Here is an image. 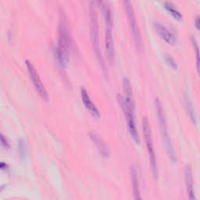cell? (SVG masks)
Returning <instances> with one entry per match:
<instances>
[{"label": "cell", "instance_id": "6da1fadb", "mask_svg": "<svg viewBox=\"0 0 200 200\" xmlns=\"http://www.w3.org/2000/svg\"><path fill=\"white\" fill-rule=\"evenodd\" d=\"M154 104H155L156 111L157 117H158V122H159L160 133H161L162 138H163V141L164 142V145H165L167 153L171 161L176 162V152H175L174 145L172 143V140L170 138V135L169 134V131H168V127L167 124V120H166L165 113H164L162 103L159 99H156L155 101H154Z\"/></svg>", "mask_w": 200, "mask_h": 200}, {"label": "cell", "instance_id": "7a4b0ae2", "mask_svg": "<svg viewBox=\"0 0 200 200\" xmlns=\"http://www.w3.org/2000/svg\"><path fill=\"white\" fill-rule=\"evenodd\" d=\"M71 41L66 17L63 14L59 25L58 59L62 65L67 64L70 58Z\"/></svg>", "mask_w": 200, "mask_h": 200}, {"label": "cell", "instance_id": "3957f363", "mask_svg": "<svg viewBox=\"0 0 200 200\" xmlns=\"http://www.w3.org/2000/svg\"><path fill=\"white\" fill-rule=\"evenodd\" d=\"M142 131H143L145 142L147 151H148L152 172H153V177H154L155 180H157L158 179V167H157L156 157L154 147H153V138H152V133H151V129L150 127H149V123H148V119L146 117H144L142 120Z\"/></svg>", "mask_w": 200, "mask_h": 200}, {"label": "cell", "instance_id": "277c9868", "mask_svg": "<svg viewBox=\"0 0 200 200\" xmlns=\"http://www.w3.org/2000/svg\"><path fill=\"white\" fill-rule=\"evenodd\" d=\"M118 103L121 105V109L123 110L124 115L126 116L127 124V129L129 131L130 135L133 141L136 144H140V137L138 135L137 126L135 123V110L131 108L129 105H127L125 103L124 97L122 95H118Z\"/></svg>", "mask_w": 200, "mask_h": 200}, {"label": "cell", "instance_id": "5b68a950", "mask_svg": "<svg viewBox=\"0 0 200 200\" xmlns=\"http://www.w3.org/2000/svg\"><path fill=\"white\" fill-rule=\"evenodd\" d=\"M90 17H91V39L92 42V46L96 55L99 62L101 63L103 70L105 69L104 63L102 57L101 50L99 47V25H98V17H97L96 9L94 5H91L90 9Z\"/></svg>", "mask_w": 200, "mask_h": 200}, {"label": "cell", "instance_id": "8992f818", "mask_svg": "<svg viewBox=\"0 0 200 200\" xmlns=\"http://www.w3.org/2000/svg\"><path fill=\"white\" fill-rule=\"evenodd\" d=\"M123 3H124L126 14H127V20H128L131 33L133 35L135 43L137 48L140 49L142 46V38H141V34H140L139 28H138V24H137V20H136L131 1V0H123Z\"/></svg>", "mask_w": 200, "mask_h": 200}, {"label": "cell", "instance_id": "52a82bcc", "mask_svg": "<svg viewBox=\"0 0 200 200\" xmlns=\"http://www.w3.org/2000/svg\"><path fill=\"white\" fill-rule=\"evenodd\" d=\"M26 66L31 80L32 81V83L36 91L39 92V95L41 97V99H44L45 101H48L49 100V95H48L47 91L45 88L43 83H42L41 78L39 76V73H37L36 69L34 67V65L29 60H27Z\"/></svg>", "mask_w": 200, "mask_h": 200}, {"label": "cell", "instance_id": "ba28073f", "mask_svg": "<svg viewBox=\"0 0 200 200\" xmlns=\"http://www.w3.org/2000/svg\"><path fill=\"white\" fill-rule=\"evenodd\" d=\"M153 27H154V29H155L156 32L157 33V35H159L160 39L165 41L166 43L170 45H176L177 42V36L167 27L164 26V24L159 23V22H155L153 24Z\"/></svg>", "mask_w": 200, "mask_h": 200}, {"label": "cell", "instance_id": "9c48e42d", "mask_svg": "<svg viewBox=\"0 0 200 200\" xmlns=\"http://www.w3.org/2000/svg\"><path fill=\"white\" fill-rule=\"evenodd\" d=\"M113 27L105 26V49L107 59L110 63L115 60V50H114V41L112 34Z\"/></svg>", "mask_w": 200, "mask_h": 200}, {"label": "cell", "instance_id": "30bf717a", "mask_svg": "<svg viewBox=\"0 0 200 200\" xmlns=\"http://www.w3.org/2000/svg\"><path fill=\"white\" fill-rule=\"evenodd\" d=\"M81 96L82 102H83L84 106L89 112V113L95 118H100L101 113L99 112V110H98V108L96 107V105L92 103V99H90V96L88 95V92L84 88H81Z\"/></svg>", "mask_w": 200, "mask_h": 200}, {"label": "cell", "instance_id": "8fae6325", "mask_svg": "<svg viewBox=\"0 0 200 200\" xmlns=\"http://www.w3.org/2000/svg\"><path fill=\"white\" fill-rule=\"evenodd\" d=\"M89 137H90V139L92 140V142L95 144L97 149L99 151V154L102 156L103 158L106 159V158L110 156V149L108 148L107 145L105 144L103 140L99 137L98 134L92 131V132L89 133Z\"/></svg>", "mask_w": 200, "mask_h": 200}, {"label": "cell", "instance_id": "7c38bea8", "mask_svg": "<svg viewBox=\"0 0 200 200\" xmlns=\"http://www.w3.org/2000/svg\"><path fill=\"white\" fill-rule=\"evenodd\" d=\"M123 90H124V96L123 97H124L126 104L135 110V98H134L132 86H131L129 80L126 78L123 79Z\"/></svg>", "mask_w": 200, "mask_h": 200}, {"label": "cell", "instance_id": "4fadbf2b", "mask_svg": "<svg viewBox=\"0 0 200 200\" xmlns=\"http://www.w3.org/2000/svg\"><path fill=\"white\" fill-rule=\"evenodd\" d=\"M185 185L188 198L191 200H196V194L194 190V181L192 176V170L189 166H187L185 169Z\"/></svg>", "mask_w": 200, "mask_h": 200}, {"label": "cell", "instance_id": "5bb4252c", "mask_svg": "<svg viewBox=\"0 0 200 200\" xmlns=\"http://www.w3.org/2000/svg\"><path fill=\"white\" fill-rule=\"evenodd\" d=\"M130 173H131V182H132V187H133V193L135 196V199H140V188H139V182H138V172L136 170L135 166H131L130 167Z\"/></svg>", "mask_w": 200, "mask_h": 200}, {"label": "cell", "instance_id": "9a60e30c", "mask_svg": "<svg viewBox=\"0 0 200 200\" xmlns=\"http://www.w3.org/2000/svg\"><path fill=\"white\" fill-rule=\"evenodd\" d=\"M164 7H165V9L167 10V12H169V13L172 16L174 19L178 20V21L182 20L183 17L181 15V13L179 12L178 9H177L176 7H174L172 3H170V2H165Z\"/></svg>", "mask_w": 200, "mask_h": 200}, {"label": "cell", "instance_id": "2e32d148", "mask_svg": "<svg viewBox=\"0 0 200 200\" xmlns=\"http://www.w3.org/2000/svg\"><path fill=\"white\" fill-rule=\"evenodd\" d=\"M185 105H186V108H187V111L189 114L190 117H191V121H193L194 124H196V121H197V117H196V111L194 110V106L191 103V102L190 101L189 99H187L186 100V103H185Z\"/></svg>", "mask_w": 200, "mask_h": 200}, {"label": "cell", "instance_id": "e0dca14e", "mask_svg": "<svg viewBox=\"0 0 200 200\" xmlns=\"http://www.w3.org/2000/svg\"><path fill=\"white\" fill-rule=\"evenodd\" d=\"M166 62L167 63L169 66H170L173 70H177V65L176 62L174 60V59L170 56H166Z\"/></svg>", "mask_w": 200, "mask_h": 200}, {"label": "cell", "instance_id": "ac0fdd59", "mask_svg": "<svg viewBox=\"0 0 200 200\" xmlns=\"http://www.w3.org/2000/svg\"><path fill=\"white\" fill-rule=\"evenodd\" d=\"M193 45L194 49L196 52V60H197V70L198 72H199V45L196 42V41L194 39L193 40Z\"/></svg>", "mask_w": 200, "mask_h": 200}, {"label": "cell", "instance_id": "d6986e66", "mask_svg": "<svg viewBox=\"0 0 200 200\" xmlns=\"http://www.w3.org/2000/svg\"><path fill=\"white\" fill-rule=\"evenodd\" d=\"M0 138H1V140H2L3 145H7V141L6 140L4 136L2 135H1V134H0Z\"/></svg>", "mask_w": 200, "mask_h": 200}, {"label": "cell", "instance_id": "ffe728a7", "mask_svg": "<svg viewBox=\"0 0 200 200\" xmlns=\"http://www.w3.org/2000/svg\"><path fill=\"white\" fill-rule=\"evenodd\" d=\"M195 24H196V27L197 29H199V17H197L196 19V21H195Z\"/></svg>", "mask_w": 200, "mask_h": 200}, {"label": "cell", "instance_id": "44dd1931", "mask_svg": "<svg viewBox=\"0 0 200 200\" xmlns=\"http://www.w3.org/2000/svg\"><path fill=\"white\" fill-rule=\"evenodd\" d=\"M98 1H99V2H101L102 0H98Z\"/></svg>", "mask_w": 200, "mask_h": 200}]
</instances>
